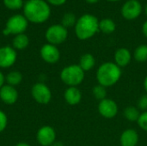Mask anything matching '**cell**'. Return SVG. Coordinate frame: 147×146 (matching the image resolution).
<instances>
[{"label":"cell","mask_w":147,"mask_h":146,"mask_svg":"<svg viewBox=\"0 0 147 146\" xmlns=\"http://www.w3.org/2000/svg\"><path fill=\"white\" fill-rule=\"evenodd\" d=\"M36 139L41 146H51L56 139L55 130L50 126H44L38 130Z\"/></svg>","instance_id":"9c48e42d"},{"label":"cell","mask_w":147,"mask_h":146,"mask_svg":"<svg viewBox=\"0 0 147 146\" xmlns=\"http://www.w3.org/2000/svg\"><path fill=\"white\" fill-rule=\"evenodd\" d=\"M22 73H20L19 71H10L5 77V81L7 82V84L13 86V87L18 85L22 82Z\"/></svg>","instance_id":"44dd1931"},{"label":"cell","mask_w":147,"mask_h":146,"mask_svg":"<svg viewBox=\"0 0 147 146\" xmlns=\"http://www.w3.org/2000/svg\"><path fill=\"white\" fill-rule=\"evenodd\" d=\"M140 109L138 108H135L134 106H129V107H127L124 111H123V115L124 117L129 120V121H138L140 116Z\"/></svg>","instance_id":"ffe728a7"},{"label":"cell","mask_w":147,"mask_h":146,"mask_svg":"<svg viewBox=\"0 0 147 146\" xmlns=\"http://www.w3.org/2000/svg\"><path fill=\"white\" fill-rule=\"evenodd\" d=\"M29 44V39L25 34H20L14 37L12 40L13 48L16 50H24Z\"/></svg>","instance_id":"ac0fdd59"},{"label":"cell","mask_w":147,"mask_h":146,"mask_svg":"<svg viewBox=\"0 0 147 146\" xmlns=\"http://www.w3.org/2000/svg\"><path fill=\"white\" fill-rule=\"evenodd\" d=\"M108 1H109V2H117L119 0H108Z\"/></svg>","instance_id":"8d00e7d4"},{"label":"cell","mask_w":147,"mask_h":146,"mask_svg":"<svg viewBox=\"0 0 147 146\" xmlns=\"http://www.w3.org/2000/svg\"><path fill=\"white\" fill-rule=\"evenodd\" d=\"M64 98L69 105L75 106L81 102L82 93L77 87H69L65 91Z\"/></svg>","instance_id":"2e32d148"},{"label":"cell","mask_w":147,"mask_h":146,"mask_svg":"<svg viewBox=\"0 0 147 146\" xmlns=\"http://www.w3.org/2000/svg\"><path fill=\"white\" fill-rule=\"evenodd\" d=\"M96 80L99 84L108 88L115 85L121 77V69L115 63L105 62L96 71Z\"/></svg>","instance_id":"3957f363"},{"label":"cell","mask_w":147,"mask_h":146,"mask_svg":"<svg viewBox=\"0 0 147 146\" xmlns=\"http://www.w3.org/2000/svg\"><path fill=\"white\" fill-rule=\"evenodd\" d=\"M16 146H31L30 145L27 144V143H18Z\"/></svg>","instance_id":"836d02e7"},{"label":"cell","mask_w":147,"mask_h":146,"mask_svg":"<svg viewBox=\"0 0 147 146\" xmlns=\"http://www.w3.org/2000/svg\"><path fill=\"white\" fill-rule=\"evenodd\" d=\"M4 6L11 10H17L23 8V0H3Z\"/></svg>","instance_id":"d4e9b609"},{"label":"cell","mask_w":147,"mask_h":146,"mask_svg":"<svg viewBox=\"0 0 147 146\" xmlns=\"http://www.w3.org/2000/svg\"><path fill=\"white\" fill-rule=\"evenodd\" d=\"M144 89H145V90H146L147 94V76L146 77L145 80H144Z\"/></svg>","instance_id":"d6a6232c"},{"label":"cell","mask_w":147,"mask_h":146,"mask_svg":"<svg viewBox=\"0 0 147 146\" xmlns=\"http://www.w3.org/2000/svg\"><path fill=\"white\" fill-rule=\"evenodd\" d=\"M137 123L142 130L147 132V111H145L140 114V116Z\"/></svg>","instance_id":"484cf974"},{"label":"cell","mask_w":147,"mask_h":146,"mask_svg":"<svg viewBox=\"0 0 147 146\" xmlns=\"http://www.w3.org/2000/svg\"><path fill=\"white\" fill-rule=\"evenodd\" d=\"M22 9L26 19L36 24L45 22L51 15L50 6L45 0H28Z\"/></svg>","instance_id":"6da1fadb"},{"label":"cell","mask_w":147,"mask_h":146,"mask_svg":"<svg viewBox=\"0 0 147 146\" xmlns=\"http://www.w3.org/2000/svg\"><path fill=\"white\" fill-rule=\"evenodd\" d=\"M132 59V54L130 51L125 47L117 49L115 52V63L119 67H125L129 65Z\"/></svg>","instance_id":"9a60e30c"},{"label":"cell","mask_w":147,"mask_h":146,"mask_svg":"<svg viewBox=\"0 0 147 146\" xmlns=\"http://www.w3.org/2000/svg\"><path fill=\"white\" fill-rule=\"evenodd\" d=\"M87 3H97L99 0H85Z\"/></svg>","instance_id":"e575fe53"},{"label":"cell","mask_w":147,"mask_h":146,"mask_svg":"<svg viewBox=\"0 0 147 146\" xmlns=\"http://www.w3.org/2000/svg\"><path fill=\"white\" fill-rule=\"evenodd\" d=\"M142 12L141 3L138 0H128L121 8V15L127 20H134L138 18Z\"/></svg>","instance_id":"ba28073f"},{"label":"cell","mask_w":147,"mask_h":146,"mask_svg":"<svg viewBox=\"0 0 147 146\" xmlns=\"http://www.w3.org/2000/svg\"><path fill=\"white\" fill-rule=\"evenodd\" d=\"M41 59L47 64H56L60 59V52L58 47L52 44H45L40 51Z\"/></svg>","instance_id":"8fae6325"},{"label":"cell","mask_w":147,"mask_h":146,"mask_svg":"<svg viewBox=\"0 0 147 146\" xmlns=\"http://www.w3.org/2000/svg\"><path fill=\"white\" fill-rule=\"evenodd\" d=\"M77 22V18L76 15L73 13H65L61 20V25L64 26L65 28H71L76 25Z\"/></svg>","instance_id":"cb8c5ba5"},{"label":"cell","mask_w":147,"mask_h":146,"mask_svg":"<svg viewBox=\"0 0 147 146\" xmlns=\"http://www.w3.org/2000/svg\"><path fill=\"white\" fill-rule=\"evenodd\" d=\"M142 31H143L144 35L147 38V21H146V22H144V24H143V26H142Z\"/></svg>","instance_id":"4dcf8cb0"},{"label":"cell","mask_w":147,"mask_h":146,"mask_svg":"<svg viewBox=\"0 0 147 146\" xmlns=\"http://www.w3.org/2000/svg\"><path fill=\"white\" fill-rule=\"evenodd\" d=\"M95 65H96V59L94 56L90 53H84V55L81 56L78 65L82 68V70L84 72H86L93 69Z\"/></svg>","instance_id":"e0dca14e"},{"label":"cell","mask_w":147,"mask_h":146,"mask_svg":"<svg viewBox=\"0 0 147 146\" xmlns=\"http://www.w3.org/2000/svg\"><path fill=\"white\" fill-rule=\"evenodd\" d=\"M5 83V76L3 74L2 71H0V89L4 85Z\"/></svg>","instance_id":"f546056e"},{"label":"cell","mask_w":147,"mask_h":146,"mask_svg":"<svg viewBox=\"0 0 147 146\" xmlns=\"http://www.w3.org/2000/svg\"><path fill=\"white\" fill-rule=\"evenodd\" d=\"M84 73L78 65H71L61 71L60 78L69 87H77L84 81Z\"/></svg>","instance_id":"277c9868"},{"label":"cell","mask_w":147,"mask_h":146,"mask_svg":"<svg viewBox=\"0 0 147 146\" xmlns=\"http://www.w3.org/2000/svg\"><path fill=\"white\" fill-rule=\"evenodd\" d=\"M138 108L142 111H147V94L143 95L138 101Z\"/></svg>","instance_id":"83f0119b"},{"label":"cell","mask_w":147,"mask_h":146,"mask_svg":"<svg viewBox=\"0 0 147 146\" xmlns=\"http://www.w3.org/2000/svg\"><path fill=\"white\" fill-rule=\"evenodd\" d=\"M68 36L67 28L61 24H54L50 26L45 34L46 40L49 44L57 46L65 41Z\"/></svg>","instance_id":"8992f818"},{"label":"cell","mask_w":147,"mask_h":146,"mask_svg":"<svg viewBox=\"0 0 147 146\" xmlns=\"http://www.w3.org/2000/svg\"><path fill=\"white\" fill-rule=\"evenodd\" d=\"M28 26V21L23 15L16 14L10 16L5 25V28L3 30L4 35L9 34H24Z\"/></svg>","instance_id":"5b68a950"},{"label":"cell","mask_w":147,"mask_h":146,"mask_svg":"<svg viewBox=\"0 0 147 146\" xmlns=\"http://www.w3.org/2000/svg\"><path fill=\"white\" fill-rule=\"evenodd\" d=\"M51 146H65L64 145V144L63 143H61V142H54L53 145Z\"/></svg>","instance_id":"1f68e13d"},{"label":"cell","mask_w":147,"mask_h":146,"mask_svg":"<svg viewBox=\"0 0 147 146\" xmlns=\"http://www.w3.org/2000/svg\"><path fill=\"white\" fill-rule=\"evenodd\" d=\"M92 94L94 96V97L98 100V101H102L104 99H106L107 97V88L101 85V84H97L96 86L93 87L92 89Z\"/></svg>","instance_id":"603a6c76"},{"label":"cell","mask_w":147,"mask_h":146,"mask_svg":"<svg viewBox=\"0 0 147 146\" xmlns=\"http://www.w3.org/2000/svg\"><path fill=\"white\" fill-rule=\"evenodd\" d=\"M134 59L140 63L147 61V45H140L134 51Z\"/></svg>","instance_id":"7402d4cb"},{"label":"cell","mask_w":147,"mask_h":146,"mask_svg":"<svg viewBox=\"0 0 147 146\" xmlns=\"http://www.w3.org/2000/svg\"><path fill=\"white\" fill-rule=\"evenodd\" d=\"M17 53L12 46L0 47V68L11 67L16 61Z\"/></svg>","instance_id":"7c38bea8"},{"label":"cell","mask_w":147,"mask_h":146,"mask_svg":"<svg viewBox=\"0 0 147 146\" xmlns=\"http://www.w3.org/2000/svg\"><path fill=\"white\" fill-rule=\"evenodd\" d=\"M145 12H146V15H147V4L146 5V8H145Z\"/></svg>","instance_id":"d590c367"},{"label":"cell","mask_w":147,"mask_h":146,"mask_svg":"<svg viewBox=\"0 0 147 146\" xmlns=\"http://www.w3.org/2000/svg\"><path fill=\"white\" fill-rule=\"evenodd\" d=\"M115 22L110 18H104L99 22V30H101L103 34H112L113 32H115Z\"/></svg>","instance_id":"d6986e66"},{"label":"cell","mask_w":147,"mask_h":146,"mask_svg":"<svg viewBox=\"0 0 147 146\" xmlns=\"http://www.w3.org/2000/svg\"><path fill=\"white\" fill-rule=\"evenodd\" d=\"M31 95L36 102L42 105L49 103L52 99V92L50 89L43 83H35L31 89Z\"/></svg>","instance_id":"52a82bcc"},{"label":"cell","mask_w":147,"mask_h":146,"mask_svg":"<svg viewBox=\"0 0 147 146\" xmlns=\"http://www.w3.org/2000/svg\"><path fill=\"white\" fill-rule=\"evenodd\" d=\"M0 99L7 105H13L18 99V92L15 87L4 84L0 89Z\"/></svg>","instance_id":"4fadbf2b"},{"label":"cell","mask_w":147,"mask_h":146,"mask_svg":"<svg viewBox=\"0 0 147 146\" xmlns=\"http://www.w3.org/2000/svg\"><path fill=\"white\" fill-rule=\"evenodd\" d=\"M99 31L98 19L90 14L80 16L75 25V34L81 40H85L93 37Z\"/></svg>","instance_id":"7a4b0ae2"},{"label":"cell","mask_w":147,"mask_h":146,"mask_svg":"<svg viewBox=\"0 0 147 146\" xmlns=\"http://www.w3.org/2000/svg\"><path fill=\"white\" fill-rule=\"evenodd\" d=\"M121 146H136L139 143V134L134 129L125 130L120 138Z\"/></svg>","instance_id":"5bb4252c"},{"label":"cell","mask_w":147,"mask_h":146,"mask_svg":"<svg viewBox=\"0 0 147 146\" xmlns=\"http://www.w3.org/2000/svg\"><path fill=\"white\" fill-rule=\"evenodd\" d=\"M7 123H8V118L6 114L0 110V133L3 132L4 129L7 126Z\"/></svg>","instance_id":"4316f807"},{"label":"cell","mask_w":147,"mask_h":146,"mask_svg":"<svg viewBox=\"0 0 147 146\" xmlns=\"http://www.w3.org/2000/svg\"><path fill=\"white\" fill-rule=\"evenodd\" d=\"M48 4H52L53 6H60L63 5L66 0H46Z\"/></svg>","instance_id":"f1b7e54d"},{"label":"cell","mask_w":147,"mask_h":146,"mask_svg":"<svg viewBox=\"0 0 147 146\" xmlns=\"http://www.w3.org/2000/svg\"><path fill=\"white\" fill-rule=\"evenodd\" d=\"M98 112L106 119H113L118 114V105L114 100L106 98L99 102Z\"/></svg>","instance_id":"30bf717a"}]
</instances>
